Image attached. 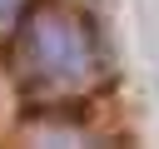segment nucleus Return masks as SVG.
<instances>
[{
    "instance_id": "obj_2",
    "label": "nucleus",
    "mask_w": 159,
    "mask_h": 149,
    "mask_svg": "<svg viewBox=\"0 0 159 149\" xmlns=\"http://www.w3.org/2000/svg\"><path fill=\"white\" fill-rule=\"evenodd\" d=\"M30 5H35V0H0V35H10V30L25 20Z\"/></svg>"
},
{
    "instance_id": "obj_1",
    "label": "nucleus",
    "mask_w": 159,
    "mask_h": 149,
    "mask_svg": "<svg viewBox=\"0 0 159 149\" xmlns=\"http://www.w3.org/2000/svg\"><path fill=\"white\" fill-rule=\"evenodd\" d=\"M10 79L40 109H70L89 99L104 79V45L84 10L65 0H35L10 30Z\"/></svg>"
}]
</instances>
